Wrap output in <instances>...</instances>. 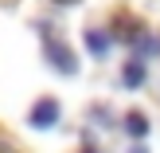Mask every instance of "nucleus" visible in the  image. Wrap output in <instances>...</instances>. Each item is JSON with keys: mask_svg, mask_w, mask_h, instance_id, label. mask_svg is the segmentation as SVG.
<instances>
[{"mask_svg": "<svg viewBox=\"0 0 160 153\" xmlns=\"http://www.w3.org/2000/svg\"><path fill=\"white\" fill-rule=\"evenodd\" d=\"M43 55H47V63H51L55 71H62V75H74L78 71V55L70 51L67 43H59V39H51V43L43 47Z\"/></svg>", "mask_w": 160, "mask_h": 153, "instance_id": "obj_1", "label": "nucleus"}, {"mask_svg": "<svg viewBox=\"0 0 160 153\" xmlns=\"http://www.w3.org/2000/svg\"><path fill=\"white\" fill-rule=\"evenodd\" d=\"M59 98H39L35 102V106H31V118H28V122L31 126H35V130H47V126H55V122H59Z\"/></svg>", "mask_w": 160, "mask_h": 153, "instance_id": "obj_2", "label": "nucleus"}, {"mask_svg": "<svg viewBox=\"0 0 160 153\" xmlns=\"http://www.w3.org/2000/svg\"><path fill=\"white\" fill-rule=\"evenodd\" d=\"M121 83L129 86V90L145 86V83H148V71H145V63H141V59H129V63H125V71H121Z\"/></svg>", "mask_w": 160, "mask_h": 153, "instance_id": "obj_3", "label": "nucleus"}, {"mask_svg": "<svg viewBox=\"0 0 160 153\" xmlns=\"http://www.w3.org/2000/svg\"><path fill=\"white\" fill-rule=\"evenodd\" d=\"M125 130H129V138L145 141V134H148V118L137 114V110H129V114H125Z\"/></svg>", "mask_w": 160, "mask_h": 153, "instance_id": "obj_4", "label": "nucleus"}, {"mask_svg": "<svg viewBox=\"0 0 160 153\" xmlns=\"http://www.w3.org/2000/svg\"><path fill=\"white\" fill-rule=\"evenodd\" d=\"M86 47H90L94 55H106V51H109V31L90 28V31H86Z\"/></svg>", "mask_w": 160, "mask_h": 153, "instance_id": "obj_5", "label": "nucleus"}, {"mask_svg": "<svg viewBox=\"0 0 160 153\" xmlns=\"http://www.w3.org/2000/svg\"><path fill=\"white\" fill-rule=\"evenodd\" d=\"M129 153H148V145H141V141H137V145H133Z\"/></svg>", "mask_w": 160, "mask_h": 153, "instance_id": "obj_6", "label": "nucleus"}, {"mask_svg": "<svg viewBox=\"0 0 160 153\" xmlns=\"http://www.w3.org/2000/svg\"><path fill=\"white\" fill-rule=\"evenodd\" d=\"M59 4H78V0H59Z\"/></svg>", "mask_w": 160, "mask_h": 153, "instance_id": "obj_7", "label": "nucleus"}]
</instances>
